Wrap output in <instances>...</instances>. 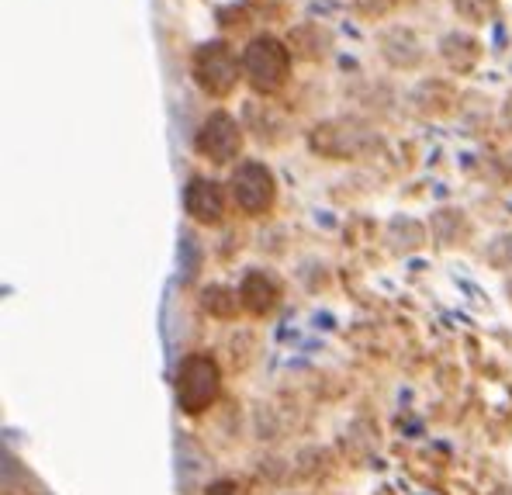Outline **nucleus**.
Returning <instances> with one entry per match:
<instances>
[{
    "instance_id": "nucleus-6",
    "label": "nucleus",
    "mask_w": 512,
    "mask_h": 495,
    "mask_svg": "<svg viewBox=\"0 0 512 495\" xmlns=\"http://www.w3.org/2000/svg\"><path fill=\"white\" fill-rule=\"evenodd\" d=\"M184 208L194 222L201 225H218L225 215V191L218 180H208V177H191L184 191Z\"/></svg>"
},
{
    "instance_id": "nucleus-5",
    "label": "nucleus",
    "mask_w": 512,
    "mask_h": 495,
    "mask_svg": "<svg viewBox=\"0 0 512 495\" xmlns=\"http://www.w3.org/2000/svg\"><path fill=\"white\" fill-rule=\"evenodd\" d=\"M243 149V129L236 125V118L215 111L198 132V153L208 156L212 163H232Z\"/></svg>"
},
{
    "instance_id": "nucleus-4",
    "label": "nucleus",
    "mask_w": 512,
    "mask_h": 495,
    "mask_svg": "<svg viewBox=\"0 0 512 495\" xmlns=\"http://www.w3.org/2000/svg\"><path fill=\"white\" fill-rule=\"evenodd\" d=\"M229 187H232L236 205L243 208L246 215H263L270 205H274V194H277L274 174H270L260 160L239 163L236 174H232V180H229Z\"/></svg>"
},
{
    "instance_id": "nucleus-10",
    "label": "nucleus",
    "mask_w": 512,
    "mask_h": 495,
    "mask_svg": "<svg viewBox=\"0 0 512 495\" xmlns=\"http://www.w3.org/2000/svg\"><path fill=\"white\" fill-rule=\"evenodd\" d=\"M208 495H243V489H239L236 482H215L212 489H208Z\"/></svg>"
},
{
    "instance_id": "nucleus-3",
    "label": "nucleus",
    "mask_w": 512,
    "mask_h": 495,
    "mask_svg": "<svg viewBox=\"0 0 512 495\" xmlns=\"http://www.w3.org/2000/svg\"><path fill=\"white\" fill-rule=\"evenodd\" d=\"M194 80L201 90H208L212 97L232 94V87L239 84V59L225 42H208L194 52Z\"/></svg>"
},
{
    "instance_id": "nucleus-7",
    "label": "nucleus",
    "mask_w": 512,
    "mask_h": 495,
    "mask_svg": "<svg viewBox=\"0 0 512 495\" xmlns=\"http://www.w3.org/2000/svg\"><path fill=\"white\" fill-rule=\"evenodd\" d=\"M277 298H281V288H277L274 277L263 274V270H253V274H246L243 288H239V302H243L253 315L270 312L277 305Z\"/></svg>"
},
{
    "instance_id": "nucleus-2",
    "label": "nucleus",
    "mask_w": 512,
    "mask_h": 495,
    "mask_svg": "<svg viewBox=\"0 0 512 495\" xmlns=\"http://www.w3.org/2000/svg\"><path fill=\"white\" fill-rule=\"evenodd\" d=\"M218 385H222V378H218L215 360L205 357V354H191L184 364H180V374H177L180 409L191 412V416L205 412L208 405L218 399Z\"/></svg>"
},
{
    "instance_id": "nucleus-8",
    "label": "nucleus",
    "mask_w": 512,
    "mask_h": 495,
    "mask_svg": "<svg viewBox=\"0 0 512 495\" xmlns=\"http://www.w3.org/2000/svg\"><path fill=\"white\" fill-rule=\"evenodd\" d=\"M236 305H239L236 291H229V288H208L205 291V309L212 315H232L236 312Z\"/></svg>"
},
{
    "instance_id": "nucleus-9",
    "label": "nucleus",
    "mask_w": 512,
    "mask_h": 495,
    "mask_svg": "<svg viewBox=\"0 0 512 495\" xmlns=\"http://www.w3.org/2000/svg\"><path fill=\"white\" fill-rule=\"evenodd\" d=\"M457 14H461L464 21H485L492 18L495 11H499V4L495 0H454Z\"/></svg>"
},
{
    "instance_id": "nucleus-1",
    "label": "nucleus",
    "mask_w": 512,
    "mask_h": 495,
    "mask_svg": "<svg viewBox=\"0 0 512 495\" xmlns=\"http://www.w3.org/2000/svg\"><path fill=\"white\" fill-rule=\"evenodd\" d=\"M243 70L253 90L274 94L291 77V49L284 42H277L274 35H256L243 52Z\"/></svg>"
}]
</instances>
